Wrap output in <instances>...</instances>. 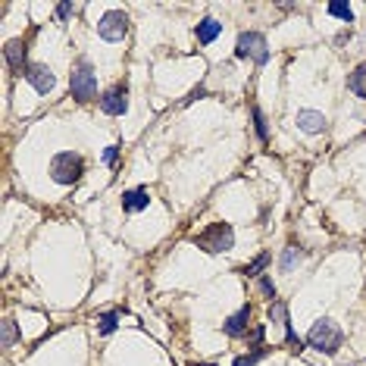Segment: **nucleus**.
Masks as SVG:
<instances>
[{"mask_svg": "<svg viewBox=\"0 0 366 366\" xmlns=\"http://www.w3.org/2000/svg\"><path fill=\"white\" fill-rule=\"evenodd\" d=\"M260 292L270 297V304H272V301H276V282H272L270 276H260Z\"/></svg>", "mask_w": 366, "mask_h": 366, "instance_id": "obj_23", "label": "nucleus"}, {"mask_svg": "<svg viewBox=\"0 0 366 366\" xmlns=\"http://www.w3.org/2000/svg\"><path fill=\"white\" fill-rule=\"evenodd\" d=\"M266 354H270V348H257V350H250V354L235 357V363H232V366H257V363H260Z\"/></svg>", "mask_w": 366, "mask_h": 366, "instance_id": "obj_18", "label": "nucleus"}, {"mask_svg": "<svg viewBox=\"0 0 366 366\" xmlns=\"http://www.w3.org/2000/svg\"><path fill=\"white\" fill-rule=\"evenodd\" d=\"M101 110L106 113V116H122V113L128 110V88H126V85H116V88L104 91Z\"/></svg>", "mask_w": 366, "mask_h": 366, "instance_id": "obj_8", "label": "nucleus"}, {"mask_svg": "<svg viewBox=\"0 0 366 366\" xmlns=\"http://www.w3.org/2000/svg\"><path fill=\"white\" fill-rule=\"evenodd\" d=\"M263 332H266L263 326H254V329H250V338H248V345L254 348V350H257V348H263Z\"/></svg>", "mask_w": 366, "mask_h": 366, "instance_id": "obj_24", "label": "nucleus"}, {"mask_svg": "<svg viewBox=\"0 0 366 366\" xmlns=\"http://www.w3.org/2000/svg\"><path fill=\"white\" fill-rule=\"evenodd\" d=\"M235 57L241 60H254L257 66H263L270 60V48H266V38L260 32H241L238 35V44H235Z\"/></svg>", "mask_w": 366, "mask_h": 366, "instance_id": "obj_5", "label": "nucleus"}, {"mask_svg": "<svg viewBox=\"0 0 366 366\" xmlns=\"http://www.w3.org/2000/svg\"><path fill=\"white\" fill-rule=\"evenodd\" d=\"M194 35H197V44H213L219 35H223V22H216V19H204V22H197Z\"/></svg>", "mask_w": 366, "mask_h": 366, "instance_id": "obj_14", "label": "nucleus"}, {"mask_svg": "<svg viewBox=\"0 0 366 366\" xmlns=\"http://www.w3.org/2000/svg\"><path fill=\"white\" fill-rule=\"evenodd\" d=\"M301 257H304V250H297V244H288L285 254H282V260H279V266H282L285 272H292V270H294V263L301 260Z\"/></svg>", "mask_w": 366, "mask_h": 366, "instance_id": "obj_17", "label": "nucleus"}, {"mask_svg": "<svg viewBox=\"0 0 366 366\" xmlns=\"http://www.w3.org/2000/svg\"><path fill=\"white\" fill-rule=\"evenodd\" d=\"M270 316H276V323L285 329V338H288V345H292L294 350H301L304 348V341L294 335V329H292V319H288V307H285V301H272L270 304Z\"/></svg>", "mask_w": 366, "mask_h": 366, "instance_id": "obj_10", "label": "nucleus"}, {"mask_svg": "<svg viewBox=\"0 0 366 366\" xmlns=\"http://www.w3.org/2000/svg\"><path fill=\"white\" fill-rule=\"evenodd\" d=\"M26 82H28V85H32V88L38 91V94H50L53 85H57V79H53V72H50L44 63H32V66H28V70H26Z\"/></svg>", "mask_w": 366, "mask_h": 366, "instance_id": "obj_9", "label": "nucleus"}, {"mask_svg": "<svg viewBox=\"0 0 366 366\" xmlns=\"http://www.w3.org/2000/svg\"><path fill=\"white\" fill-rule=\"evenodd\" d=\"M116 326H119V314H116V310H110V314H104L101 319H97V332H101V335L116 332Z\"/></svg>", "mask_w": 366, "mask_h": 366, "instance_id": "obj_19", "label": "nucleus"}, {"mask_svg": "<svg viewBox=\"0 0 366 366\" xmlns=\"http://www.w3.org/2000/svg\"><path fill=\"white\" fill-rule=\"evenodd\" d=\"M70 88H72V97L79 104H88L97 97V72L88 60H79L72 66V75H70Z\"/></svg>", "mask_w": 366, "mask_h": 366, "instance_id": "obj_3", "label": "nucleus"}, {"mask_svg": "<svg viewBox=\"0 0 366 366\" xmlns=\"http://www.w3.org/2000/svg\"><path fill=\"white\" fill-rule=\"evenodd\" d=\"M97 35H101L104 41H110V44H119L122 38L128 35V16L122 10L104 13V19L97 22Z\"/></svg>", "mask_w": 366, "mask_h": 366, "instance_id": "obj_6", "label": "nucleus"}, {"mask_svg": "<svg viewBox=\"0 0 366 366\" xmlns=\"http://www.w3.org/2000/svg\"><path fill=\"white\" fill-rule=\"evenodd\" d=\"M197 97H204V85H197V88L192 91V94H188V97H185V104H192V101H197Z\"/></svg>", "mask_w": 366, "mask_h": 366, "instance_id": "obj_27", "label": "nucleus"}, {"mask_svg": "<svg viewBox=\"0 0 366 366\" xmlns=\"http://www.w3.org/2000/svg\"><path fill=\"white\" fill-rule=\"evenodd\" d=\"M19 341V329L13 319H4V348H13Z\"/></svg>", "mask_w": 366, "mask_h": 366, "instance_id": "obj_20", "label": "nucleus"}, {"mask_svg": "<svg viewBox=\"0 0 366 366\" xmlns=\"http://www.w3.org/2000/svg\"><path fill=\"white\" fill-rule=\"evenodd\" d=\"M250 116H254L257 138H260V141H266V138H270V132H266V119H263V110H260V106H254V110H250Z\"/></svg>", "mask_w": 366, "mask_h": 366, "instance_id": "obj_21", "label": "nucleus"}, {"mask_svg": "<svg viewBox=\"0 0 366 366\" xmlns=\"http://www.w3.org/2000/svg\"><path fill=\"white\" fill-rule=\"evenodd\" d=\"M326 119L323 113H316V110H301L297 113V128L301 132H307V135H319V132H326Z\"/></svg>", "mask_w": 366, "mask_h": 366, "instance_id": "obj_12", "label": "nucleus"}, {"mask_svg": "<svg viewBox=\"0 0 366 366\" xmlns=\"http://www.w3.org/2000/svg\"><path fill=\"white\" fill-rule=\"evenodd\" d=\"M194 244L204 254H228L235 248V232L228 223H210L201 235H194Z\"/></svg>", "mask_w": 366, "mask_h": 366, "instance_id": "obj_2", "label": "nucleus"}, {"mask_svg": "<svg viewBox=\"0 0 366 366\" xmlns=\"http://www.w3.org/2000/svg\"><path fill=\"white\" fill-rule=\"evenodd\" d=\"M348 91H354L357 97H363L366 101V63L357 66V70L348 75Z\"/></svg>", "mask_w": 366, "mask_h": 366, "instance_id": "obj_15", "label": "nucleus"}, {"mask_svg": "<svg viewBox=\"0 0 366 366\" xmlns=\"http://www.w3.org/2000/svg\"><path fill=\"white\" fill-rule=\"evenodd\" d=\"M266 266H270V254H266V250H263V254H257L250 263H244L238 272H241V276H260V272L266 270Z\"/></svg>", "mask_w": 366, "mask_h": 366, "instance_id": "obj_16", "label": "nucleus"}, {"mask_svg": "<svg viewBox=\"0 0 366 366\" xmlns=\"http://www.w3.org/2000/svg\"><path fill=\"white\" fill-rule=\"evenodd\" d=\"M72 13V4H60L57 6V22H66V16Z\"/></svg>", "mask_w": 366, "mask_h": 366, "instance_id": "obj_26", "label": "nucleus"}, {"mask_svg": "<svg viewBox=\"0 0 366 366\" xmlns=\"http://www.w3.org/2000/svg\"><path fill=\"white\" fill-rule=\"evenodd\" d=\"M4 60H6V66H10V72L26 75V70L32 66L28 63V38H13V41H6Z\"/></svg>", "mask_w": 366, "mask_h": 366, "instance_id": "obj_7", "label": "nucleus"}, {"mask_svg": "<svg viewBox=\"0 0 366 366\" xmlns=\"http://www.w3.org/2000/svg\"><path fill=\"white\" fill-rule=\"evenodd\" d=\"M85 172V160L82 154H72V150H63L50 160V179L60 182V185H75Z\"/></svg>", "mask_w": 366, "mask_h": 366, "instance_id": "obj_4", "label": "nucleus"}, {"mask_svg": "<svg viewBox=\"0 0 366 366\" xmlns=\"http://www.w3.org/2000/svg\"><path fill=\"white\" fill-rule=\"evenodd\" d=\"M192 366H216V363H192Z\"/></svg>", "mask_w": 366, "mask_h": 366, "instance_id": "obj_28", "label": "nucleus"}, {"mask_svg": "<svg viewBox=\"0 0 366 366\" xmlns=\"http://www.w3.org/2000/svg\"><path fill=\"white\" fill-rule=\"evenodd\" d=\"M329 13L332 16H338V19H345V22H354V10H350L348 4H338V0H332L329 4Z\"/></svg>", "mask_w": 366, "mask_h": 366, "instance_id": "obj_22", "label": "nucleus"}, {"mask_svg": "<svg viewBox=\"0 0 366 366\" xmlns=\"http://www.w3.org/2000/svg\"><path fill=\"white\" fill-rule=\"evenodd\" d=\"M148 204H150L148 188H132V192L122 194V210L126 213H141V210H148Z\"/></svg>", "mask_w": 366, "mask_h": 366, "instance_id": "obj_13", "label": "nucleus"}, {"mask_svg": "<svg viewBox=\"0 0 366 366\" xmlns=\"http://www.w3.org/2000/svg\"><path fill=\"white\" fill-rule=\"evenodd\" d=\"M307 345L314 350H319V354L332 357V354H338L341 345H345V332H341V326L335 323V319H319L314 329L307 332Z\"/></svg>", "mask_w": 366, "mask_h": 366, "instance_id": "obj_1", "label": "nucleus"}, {"mask_svg": "<svg viewBox=\"0 0 366 366\" xmlns=\"http://www.w3.org/2000/svg\"><path fill=\"white\" fill-rule=\"evenodd\" d=\"M250 316H254V310L244 304V307L238 310V314H232L223 323V332L228 335V338H241V335H248V329H250Z\"/></svg>", "mask_w": 366, "mask_h": 366, "instance_id": "obj_11", "label": "nucleus"}, {"mask_svg": "<svg viewBox=\"0 0 366 366\" xmlns=\"http://www.w3.org/2000/svg\"><path fill=\"white\" fill-rule=\"evenodd\" d=\"M116 154H119V148H116V144H110V148L104 150V163L113 166V163H116Z\"/></svg>", "mask_w": 366, "mask_h": 366, "instance_id": "obj_25", "label": "nucleus"}]
</instances>
